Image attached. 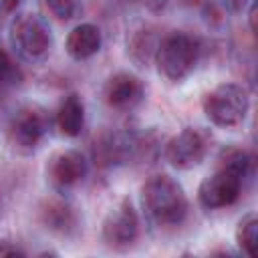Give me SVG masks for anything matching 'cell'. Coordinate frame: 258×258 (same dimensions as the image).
<instances>
[{
	"instance_id": "ac0fdd59",
	"label": "cell",
	"mask_w": 258,
	"mask_h": 258,
	"mask_svg": "<svg viewBox=\"0 0 258 258\" xmlns=\"http://www.w3.org/2000/svg\"><path fill=\"white\" fill-rule=\"evenodd\" d=\"M20 256H26V250L20 244L8 238H0V258H20Z\"/></svg>"
},
{
	"instance_id": "9c48e42d",
	"label": "cell",
	"mask_w": 258,
	"mask_h": 258,
	"mask_svg": "<svg viewBox=\"0 0 258 258\" xmlns=\"http://www.w3.org/2000/svg\"><path fill=\"white\" fill-rule=\"evenodd\" d=\"M89 175V159L81 149L56 151L46 163V181L56 194H69Z\"/></svg>"
},
{
	"instance_id": "5bb4252c",
	"label": "cell",
	"mask_w": 258,
	"mask_h": 258,
	"mask_svg": "<svg viewBox=\"0 0 258 258\" xmlns=\"http://www.w3.org/2000/svg\"><path fill=\"white\" fill-rule=\"evenodd\" d=\"M54 125L60 135L75 139L83 133L85 127V101L77 93H69L60 99L54 111Z\"/></svg>"
},
{
	"instance_id": "8992f818",
	"label": "cell",
	"mask_w": 258,
	"mask_h": 258,
	"mask_svg": "<svg viewBox=\"0 0 258 258\" xmlns=\"http://www.w3.org/2000/svg\"><path fill=\"white\" fill-rule=\"evenodd\" d=\"M50 119L46 111L38 105H24L8 121V143L22 155L34 153L46 139Z\"/></svg>"
},
{
	"instance_id": "2e32d148",
	"label": "cell",
	"mask_w": 258,
	"mask_h": 258,
	"mask_svg": "<svg viewBox=\"0 0 258 258\" xmlns=\"http://www.w3.org/2000/svg\"><path fill=\"white\" fill-rule=\"evenodd\" d=\"M22 83V71L16 64L14 56L0 44V85L2 87H16Z\"/></svg>"
},
{
	"instance_id": "9a60e30c",
	"label": "cell",
	"mask_w": 258,
	"mask_h": 258,
	"mask_svg": "<svg viewBox=\"0 0 258 258\" xmlns=\"http://www.w3.org/2000/svg\"><path fill=\"white\" fill-rule=\"evenodd\" d=\"M236 246L242 254H246L248 258L256 256V248H258V216L254 212L244 214L238 224H236Z\"/></svg>"
},
{
	"instance_id": "277c9868",
	"label": "cell",
	"mask_w": 258,
	"mask_h": 258,
	"mask_svg": "<svg viewBox=\"0 0 258 258\" xmlns=\"http://www.w3.org/2000/svg\"><path fill=\"white\" fill-rule=\"evenodd\" d=\"M202 111L214 127H240L250 113V95L244 85L220 83L202 99Z\"/></svg>"
},
{
	"instance_id": "7c38bea8",
	"label": "cell",
	"mask_w": 258,
	"mask_h": 258,
	"mask_svg": "<svg viewBox=\"0 0 258 258\" xmlns=\"http://www.w3.org/2000/svg\"><path fill=\"white\" fill-rule=\"evenodd\" d=\"M143 141L133 131H109L101 135L97 145V157L105 165H123L141 155Z\"/></svg>"
},
{
	"instance_id": "ba28073f",
	"label": "cell",
	"mask_w": 258,
	"mask_h": 258,
	"mask_svg": "<svg viewBox=\"0 0 258 258\" xmlns=\"http://www.w3.org/2000/svg\"><path fill=\"white\" fill-rule=\"evenodd\" d=\"M210 151V135L202 127H183L167 139L163 147L165 161L179 171L198 167Z\"/></svg>"
},
{
	"instance_id": "e0dca14e",
	"label": "cell",
	"mask_w": 258,
	"mask_h": 258,
	"mask_svg": "<svg viewBox=\"0 0 258 258\" xmlns=\"http://www.w3.org/2000/svg\"><path fill=\"white\" fill-rule=\"evenodd\" d=\"M44 6L60 22H69L81 12V0H44Z\"/></svg>"
},
{
	"instance_id": "3957f363",
	"label": "cell",
	"mask_w": 258,
	"mask_h": 258,
	"mask_svg": "<svg viewBox=\"0 0 258 258\" xmlns=\"http://www.w3.org/2000/svg\"><path fill=\"white\" fill-rule=\"evenodd\" d=\"M200 56H202L200 40L189 32L173 30L157 40L153 52V64L157 67V73L163 79L171 83H181L196 71Z\"/></svg>"
},
{
	"instance_id": "6da1fadb",
	"label": "cell",
	"mask_w": 258,
	"mask_h": 258,
	"mask_svg": "<svg viewBox=\"0 0 258 258\" xmlns=\"http://www.w3.org/2000/svg\"><path fill=\"white\" fill-rule=\"evenodd\" d=\"M254 157L242 147H228L218 157V167L198 185V202L204 210H224L238 202L252 173Z\"/></svg>"
},
{
	"instance_id": "ffe728a7",
	"label": "cell",
	"mask_w": 258,
	"mask_h": 258,
	"mask_svg": "<svg viewBox=\"0 0 258 258\" xmlns=\"http://www.w3.org/2000/svg\"><path fill=\"white\" fill-rule=\"evenodd\" d=\"M254 20H256V2L252 0V2H250V8H248V28H250L252 34H254V30H256Z\"/></svg>"
},
{
	"instance_id": "8fae6325",
	"label": "cell",
	"mask_w": 258,
	"mask_h": 258,
	"mask_svg": "<svg viewBox=\"0 0 258 258\" xmlns=\"http://www.w3.org/2000/svg\"><path fill=\"white\" fill-rule=\"evenodd\" d=\"M143 81L129 71H117L109 75L103 85V101L113 111H131L143 101Z\"/></svg>"
},
{
	"instance_id": "d6986e66",
	"label": "cell",
	"mask_w": 258,
	"mask_h": 258,
	"mask_svg": "<svg viewBox=\"0 0 258 258\" xmlns=\"http://www.w3.org/2000/svg\"><path fill=\"white\" fill-rule=\"evenodd\" d=\"M18 4H20V0H0V28H2L4 20L16 12Z\"/></svg>"
},
{
	"instance_id": "7a4b0ae2",
	"label": "cell",
	"mask_w": 258,
	"mask_h": 258,
	"mask_svg": "<svg viewBox=\"0 0 258 258\" xmlns=\"http://www.w3.org/2000/svg\"><path fill=\"white\" fill-rule=\"evenodd\" d=\"M141 210L159 230H175L189 216V200L177 179L155 173L141 185Z\"/></svg>"
},
{
	"instance_id": "52a82bcc",
	"label": "cell",
	"mask_w": 258,
	"mask_h": 258,
	"mask_svg": "<svg viewBox=\"0 0 258 258\" xmlns=\"http://www.w3.org/2000/svg\"><path fill=\"white\" fill-rule=\"evenodd\" d=\"M141 234L139 214L129 198H121L103 218L101 224V240L113 252L129 250Z\"/></svg>"
},
{
	"instance_id": "5b68a950",
	"label": "cell",
	"mask_w": 258,
	"mask_h": 258,
	"mask_svg": "<svg viewBox=\"0 0 258 258\" xmlns=\"http://www.w3.org/2000/svg\"><path fill=\"white\" fill-rule=\"evenodd\" d=\"M10 46L22 60H44L52 48V32L48 22L34 12L16 14L10 22Z\"/></svg>"
},
{
	"instance_id": "4fadbf2b",
	"label": "cell",
	"mask_w": 258,
	"mask_h": 258,
	"mask_svg": "<svg viewBox=\"0 0 258 258\" xmlns=\"http://www.w3.org/2000/svg\"><path fill=\"white\" fill-rule=\"evenodd\" d=\"M103 46V34L101 28L93 22H81L71 28V32L64 38V50L73 60H89L93 58Z\"/></svg>"
},
{
	"instance_id": "30bf717a",
	"label": "cell",
	"mask_w": 258,
	"mask_h": 258,
	"mask_svg": "<svg viewBox=\"0 0 258 258\" xmlns=\"http://www.w3.org/2000/svg\"><path fill=\"white\" fill-rule=\"evenodd\" d=\"M38 222L46 232L60 238H71L81 228L77 208L67 198H62V194L44 198L38 204Z\"/></svg>"
}]
</instances>
